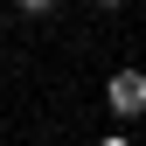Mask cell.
Wrapping results in <instances>:
<instances>
[{"instance_id":"6da1fadb","label":"cell","mask_w":146,"mask_h":146,"mask_svg":"<svg viewBox=\"0 0 146 146\" xmlns=\"http://www.w3.org/2000/svg\"><path fill=\"white\" fill-rule=\"evenodd\" d=\"M104 104H111V118H146V70H111Z\"/></svg>"},{"instance_id":"7a4b0ae2","label":"cell","mask_w":146,"mask_h":146,"mask_svg":"<svg viewBox=\"0 0 146 146\" xmlns=\"http://www.w3.org/2000/svg\"><path fill=\"white\" fill-rule=\"evenodd\" d=\"M14 7H21V14H56L63 0H14Z\"/></svg>"},{"instance_id":"3957f363","label":"cell","mask_w":146,"mask_h":146,"mask_svg":"<svg viewBox=\"0 0 146 146\" xmlns=\"http://www.w3.org/2000/svg\"><path fill=\"white\" fill-rule=\"evenodd\" d=\"M98 146H132V139H125V132H104V139H98Z\"/></svg>"},{"instance_id":"277c9868","label":"cell","mask_w":146,"mask_h":146,"mask_svg":"<svg viewBox=\"0 0 146 146\" xmlns=\"http://www.w3.org/2000/svg\"><path fill=\"white\" fill-rule=\"evenodd\" d=\"M90 7H125V0H90Z\"/></svg>"}]
</instances>
